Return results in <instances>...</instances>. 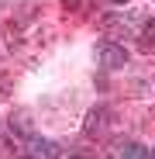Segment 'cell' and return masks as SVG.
I'll return each instance as SVG.
<instances>
[{
    "label": "cell",
    "mask_w": 155,
    "mask_h": 159,
    "mask_svg": "<svg viewBox=\"0 0 155 159\" xmlns=\"http://www.w3.org/2000/svg\"><path fill=\"white\" fill-rule=\"evenodd\" d=\"M97 66L100 69H124L127 66V48L117 45V42H100L97 45Z\"/></svg>",
    "instance_id": "1"
},
{
    "label": "cell",
    "mask_w": 155,
    "mask_h": 159,
    "mask_svg": "<svg viewBox=\"0 0 155 159\" xmlns=\"http://www.w3.org/2000/svg\"><path fill=\"white\" fill-rule=\"evenodd\" d=\"M28 159H62L59 142L41 139V135H28Z\"/></svg>",
    "instance_id": "2"
},
{
    "label": "cell",
    "mask_w": 155,
    "mask_h": 159,
    "mask_svg": "<svg viewBox=\"0 0 155 159\" xmlns=\"http://www.w3.org/2000/svg\"><path fill=\"white\" fill-rule=\"evenodd\" d=\"M107 128H110V107H93V111L86 114V125H83V131H86L90 139L103 135Z\"/></svg>",
    "instance_id": "3"
},
{
    "label": "cell",
    "mask_w": 155,
    "mask_h": 159,
    "mask_svg": "<svg viewBox=\"0 0 155 159\" xmlns=\"http://www.w3.org/2000/svg\"><path fill=\"white\" fill-rule=\"evenodd\" d=\"M100 28L107 31V35H135L131 17H124V14H107V17L100 21Z\"/></svg>",
    "instance_id": "4"
},
{
    "label": "cell",
    "mask_w": 155,
    "mask_h": 159,
    "mask_svg": "<svg viewBox=\"0 0 155 159\" xmlns=\"http://www.w3.org/2000/svg\"><path fill=\"white\" fill-rule=\"evenodd\" d=\"M117 156H121V159H148V149L138 145L135 139H121V142H117Z\"/></svg>",
    "instance_id": "5"
},
{
    "label": "cell",
    "mask_w": 155,
    "mask_h": 159,
    "mask_svg": "<svg viewBox=\"0 0 155 159\" xmlns=\"http://www.w3.org/2000/svg\"><path fill=\"white\" fill-rule=\"evenodd\" d=\"M138 42H141V48H155V17H148V21L141 24Z\"/></svg>",
    "instance_id": "6"
},
{
    "label": "cell",
    "mask_w": 155,
    "mask_h": 159,
    "mask_svg": "<svg viewBox=\"0 0 155 159\" xmlns=\"http://www.w3.org/2000/svg\"><path fill=\"white\" fill-rule=\"evenodd\" d=\"M7 90H11V80L0 73V100H7Z\"/></svg>",
    "instance_id": "7"
},
{
    "label": "cell",
    "mask_w": 155,
    "mask_h": 159,
    "mask_svg": "<svg viewBox=\"0 0 155 159\" xmlns=\"http://www.w3.org/2000/svg\"><path fill=\"white\" fill-rule=\"evenodd\" d=\"M83 4H86V0H62L66 11H83Z\"/></svg>",
    "instance_id": "8"
},
{
    "label": "cell",
    "mask_w": 155,
    "mask_h": 159,
    "mask_svg": "<svg viewBox=\"0 0 155 159\" xmlns=\"http://www.w3.org/2000/svg\"><path fill=\"white\" fill-rule=\"evenodd\" d=\"M69 159H86V156H69Z\"/></svg>",
    "instance_id": "9"
},
{
    "label": "cell",
    "mask_w": 155,
    "mask_h": 159,
    "mask_svg": "<svg viewBox=\"0 0 155 159\" xmlns=\"http://www.w3.org/2000/svg\"><path fill=\"white\" fill-rule=\"evenodd\" d=\"M114 4H127V0H114Z\"/></svg>",
    "instance_id": "10"
},
{
    "label": "cell",
    "mask_w": 155,
    "mask_h": 159,
    "mask_svg": "<svg viewBox=\"0 0 155 159\" xmlns=\"http://www.w3.org/2000/svg\"><path fill=\"white\" fill-rule=\"evenodd\" d=\"M152 159H155V149H152Z\"/></svg>",
    "instance_id": "11"
}]
</instances>
